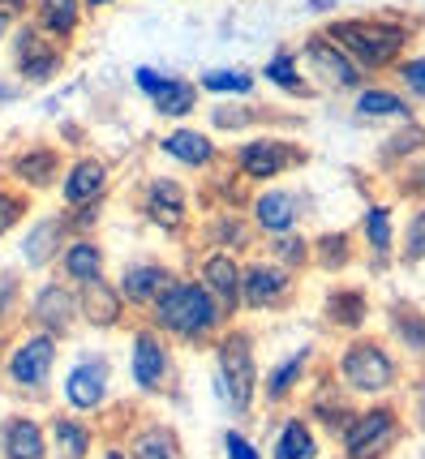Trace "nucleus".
I'll return each instance as SVG.
<instances>
[{"label":"nucleus","instance_id":"f257e3e1","mask_svg":"<svg viewBox=\"0 0 425 459\" xmlns=\"http://www.w3.org/2000/svg\"><path fill=\"white\" fill-rule=\"evenodd\" d=\"M151 314H155V326L168 331V335H177L185 343H203L211 335H220L223 331V309L220 300L211 297V288L203 280L194 283H172L168 292H163L155 305H151Z\"/></svg>","mask_w":425,"mask_h":459},{"label":"nucleus","instance_id":"f03ea898","mask_svg":"<svg viewBox=\"0 0 425 459\" xmlns=\"http://www.w3.org/2000/svg\"><path fill=\"white\" fill-rule=\"evenodd\" d=\"M326 35L340 43L365 74L400 65L408 43H412L408 22H395V18H340L335 26H326Z\"/></svg>","mask_w":425,"mask_h":459},{"label":"nucleus","instance_id":"7ed1b4c3","mask_svg":"<svg viewBox=\"0 0 425 459\" xmlns=\"http://www.w3.org/2000/svg\"><path fill=\"white\" fill-rule=\"evenodd\" d=\"M340 382L352 395H386L400 382V365L378 340H352L340 352Z\"/></svg>","mask_w":425,"mask_h":459},{"label":"nucleus","instance_id":"20e7f679","mask_svg":"<svg viewBox=\"0 0 425 459\" xmlns=\"http://www.w3.org/2000/svg\"><path fill=\"white\" fill-rule=\"evenodd\" d=\"M220 391L237 417H249L254 391H258V369H254V340L245 331H228L220 340Z\"/></svg>","mask_w":425,"mask_h":459},{"label":"nucleus","instance_id":"39448f33","mask_svg":"<svg viewBox=\"0 0 425 459\" xmlns=\"http://www.w3.org/2000/svg\"><path fill=\"white\" fill-rule=\"evenodd\" d=\"M404 434V420L391 403H374L348 420L344 429V455L348 459H386Z\"/></svg>","mask_w":425,"mask_h":459},{"label":"nucleus","instance_id":"423d86ee","mask_svg":"<svg viewBox=\"0 0 425 459\" xmlns=\"http://www.w3.org/2000/svg\"><path fill=\"white\" fill-rule=\"evenodd\" d=\"M305 160H309L305 146H297L288 138H254L245 146H237V168H241L245 180H275Z\"/></svg>","mask_w":425,"mask_h":459},{"label":"nucleus","instance_id":"0eeeda50","mask_svg":"<svg viewBox=\"0 0 425 459\" xmlns=\"http://www.w3.org/2000/svg\"><path fill=\"white\" fill-rule=\"evenodd\" d=\"M301 65L314 74L318 82H326V86H335V91H357L365 78V69L357 65V60L348 56L340 43L331 39V35H314V39H305L301 48Z\"/></svg>","mask_w":425,"mask_h":459},{"label":"nucleus","instance_id":"6e6552de","mask_svg":"<svg viewBox=\"0 0 425 459\" xmlns=\"http://www.w3.org/2000/svg\"><path fill=\"white\" fill-rule=\"evenodd\" d=\"M52 365H56V335L52 331H35L13 348L9 357V382L22 391H39L52 378Z\"/></svg>","mask_w":425,"mask_h":459},{"label":"nucleus","instance_id":"1a4fd4ad","mask_svg":"<svg viewBox=\"0 0 425 459\" xmlns=\"http://www.w3.org/2000/svg\"><path fill=\"white\" fill-rule=\"evenodd\" d=\"M168 369H172V357H168V343L160 340V331H155V326L134 331V343H129V374L138 382V391L160 395L163 386H168Z\"/></svg>","mask_w":425,"mask_h":459},{"label":"nucleus","instance_id":"9d476101","mask_svg":"<svg viewBox=\"0 0 425 459\" xmlns=\"http://www.w3.org/2000/svg\"><path fill=\"white\" fill-rule=\"evenodd\" d=\"M288 292H292L288 266H280V262H254V266H245V280H241L245 309H254V314L275 309V305L288 300Z\"/></svg>","mask_w":425,"mask_h":459},{"label":"nucleus","instance_id":"9b49d317","mask_svg":"<svg viewBox=\"0 0 425 459\" xmlns=\"http://www.w3.org/2000/svg\"><path fill=\"white\" fill-rule=\"evenodd\" d=\"M198 275H203V283L211 288V297L220 300L223 318H237V314L245 309V300H241L245 271L237 266V258H232L228 249H220V254H206L203 266H198Z\"/></svg>","mask_w":425,"mask_h":459},{"label":"nucleus","instance_id":"f8f14e48","mask_svg":"<svg viewBox=\"0 0 425 459\" xmlns=\"http://www.w3.org/2000/svg\"><path fill=\"white\" fill-rule=\"evenodd\" d=\"M61 48L48 39V35H39L35 26H22L18 35V74L30 86H43V82H52L56 74H61Z\"/></svg>","mask_w":425,"mask_h":459},{"label":"nucleus","instance_id":"ddd939ff","mask_svg":"<svg viewBox=\"0 0 425 459\" xmlns=\"http://www.w3.org/2000/svg\"><path fill=\"white\" fill-rule=\"evenodd\" d=\"M65 400L74 412H95L108 400V360L86 357L65 374Z\"/></svg>","mask_w":425,"mask_h":459},{"label":"nucleus","instance_id":"4468645a","mask_svg":"<svg viewBox=\"0 0 425 459\" xmlns=\"http://www.w3.org/2000/svg\"><path fill=\"white\" fill-rule=\"evenodd\" d=\"M146 220L155 223L160 232H181L185 220H189V198H185L181 180H151L146 185Z\"/></svg>","mask_w":425,"mask_h":459},{"label":"nucleus","instance_id":"2eb2a0df","mask_svg":"<svg viewBox=\"0 0 425 459\" xmlns=\"http://www.w3.org/2000/svg\"><path fill=\"white\" fill-rule=\"evenodd\" d=\"M172 283H177V275H172L168 266H160V262H138V266H125L121 297H125V305H134V309H151Z\"/></svg>","mask_w":425,"mask_h":459},{"label":"nucleus","instance_id":"dca6fc26","mask_svg":"<svg viewBox=\"0 0 425 459\" xmlns=\"http://www.w3.org/2000/svg\"><path fill=\"white\" fill-rule=\"evenodd\" d=\"M78 309H82L78 297L65 283H43L39 292H35V300H30V322H39L43 331H52V335H61V331L74 326Z\"/></svg>","mask_w":425,"mask_h":459},{"label":"nucleus","instance_id":"f3484780","mask_svg":"<svg viewBox=\"0 0 425 459\" xmlns=\"http://www.w3.org/2000/svg\"><path fill=\"white\" fill-rule=\"evenodd\" d=\"M103 189H108V163L103 160H78L61 180V198L69 211L95 206L103 198Z\"/></svg>","mask_w":425,"mask_h":459},{"label":"nucleus","instance_id":"a211bd4d","mask_svg":"<svg viewBox=\"0 0 425 459\" xmlns=\"http://www.w3.org/2000/svg\"><path fill=\"white\" fill-rule=\"evenodd\" d=\"M0 451L4 459H48V438L35 417H9L0 425Z\"/></svg>","mask_w":425,"mask_h":459},{"label":"nucleus","instance_id":"6ab92c4d","mask_svg":"<svg viewBox=\"0 0 425 459\" xmlns=\"http://www.w3.org/2000/svg\"><path fill=\"white\" fill-rule=\"evenodd\" d=\"M78 305H82V318L91 322V326H100V331L117 326V322L125 318V297H121V288H112L108 280L82 283Z\"/></svg>","mask_w":425,"mask_h":459},{"label":"nucleus","instance_id":"aec40b11","mask_svg":"<svg viewBox=\"0 0 425 459\" xmlns=\"http://www.w3.org/2000/svg\"><path fill=\"white\" fill-rule=\"evenodd\" d=\"M254 220L263 232L271 237H283V232H292L297 220H301V206L292 194H283V189H263L258 198H254Z\"/></svg>","mask_w":425,"mask_h":459},{"label":"nucleus","instance_id":"412c9836","mask_svg":"<svg viewBox=\"0 0 425 459\" xmlns=\"http://www.w3.org/2000/svg\"><path fill=\"white\" fill-rule=\"evenodd\" d=\"M365 245H369V266L383 275L386 266H391V254H395V232H391V206L383 202H374L369 211H365Z\"/></svg>","mask_w":425,"mask_h":459},{"label":"nucleus","instance_id":"4be33fe9","mask_svg":"<svg viewBox=\"0 0 425 459\" xmlns=\"http://www.w3.org/2000/svg\"><path fill=\"white\" fill-rule=\"evenodd\" d=\"M61 151H52V146H30V151H22L18 160H13V177L22 185H30V189H48V185H56L61 177Z\"/></svg>","mask_w":425,"mask_h":459},{"label":"nucleus","instance_id":"5701e85b","mask_svg":"<svg viewBox=\"0 0 425 459\" xmlns=\"http://www.w3.org/2000/svg\"><path fill=\"white\" fill-rule=\"evenodd\" d=\"M61 275L69 283H78V288L82 283L103 280V249L86 237H78L74 245H65L61 249Z\"/></svg>","mask_w":425,"mask_h":459},{"label":"nucleus","instance_id":"b1692460","mask_svg":"<svg viewBox=\"0 0 425 459\" xmlns=\"http://www.w3.org/2000/svg\"><path fill=\"white\" fill-rule=\"evenodd\" d=\"M160 151L168 160L185 163V168H206V163H215V142L206 138L203 129H172V134L160 142Z\"/></svg>","mask_w":425,"mask_h":459},{"label":"nucleus","instance_id":"393cba45","mask_svg":"<svg viewBox=\"0 0 425 459\" xmlns=\"http://www.w3.org/2000/svg\"><path fill=\"white\" fill-rule=\"evenodd\" d=\"M326 322L340 331H361L369 322V297L361 288H331L326 292Z\"/></svg>","mask_w":425,"mask_h":459},{"label":"nucleus","instance_id":"a878e982","mask_svg":"<svg viewBox=\"0 0 425 459\" xmlns=\"http://www.w3.org/2000/svg\"><path fill=\"white\" fill-rule=\"evenodd\" d=\"M357 117L361 120H412V103H408L400 91L361 86V91H357Z\"/></svg>","mask_w":425,"mask_h":459},{"label":"nucleus","instance_id":"bb28decb","mask_svg":"<svg viewBox=\"0 0 425 459\" xmlns=\"http://www.w3.org/2000/svg\"><path fill=\"white\" fill-rule=\"evenodd\" d=\"M386 326L408 352H425V309H417L412 300H391L386 305Z\"/></svg>","mask_w":425,"mask_h":459},{"label":"nucleus","instance_id":"cd10ccee","mask_svg":"<svg viewBox=\"0 0 425 459\" xmlns=\"http://www.w3.org/2000/svg\"><path fill=\"white\" fill-rule=\"evenodd\" d=\"M35 18L48 39H69L82 22V0H35Z\"/></svg>","mask_w":425,"mask_h":459},{"label":"nucleus","instance_id":"c85d7f7f","mask_svg":"<svg viewBox=\"0 0 425 459\" xmlns=\"http://www.w3.org/2000/svg\"><path fill=\"white\" fill-rule=\"evenodd\" d=\"M61 237H65V220H56V215L30 223V232H26V240H22V254H26V262H30V266L52 262L56 254H61Z\"/></svg>","mask_w":425,"mask_h":459},{"label":"nucleus","instance_id":"c756f323","mask_svg":"<svg viewBox=\"0 0 425 459\" xmlns=\"http://www.w3.org/2000/svg\"><path fill=\"white\" fill-rule=\"evenodd\" d=\"M309 357H314V348H297L288 360H280L275 369H271V378H266V386H263V395L271 403H280V400H288L292 391H297V382L305 378V369H309Z\"/></svg>","mask_w":425,"mask_h":459},{"label":"nucleus","instance_id":"7c9ffc66","mask_svg":"<svg viewBox=\"0 0 425 459\" xmlns=\"http://www.w3.org/2000/svg\"><path fill=\"white\" fill-rule=\"evenodd\" d=\"M129 459H181V446H177V434L168 425H146L129 438Z\"/></svg>","mask_w":425,"mask_h":459},{"label":"nucleus","instance_id":"2f4dec72","mask_svg":"<svg viewBox=\"0 0 425 459\" xmlns=\"http://www.w3.org/2000/svg\"><path fill=\"white\" fill-rule=\"evenodd\" d=\"M151 103H155L160 117H189V112L198 108V86L185 82V78H168V74H163L160 91L151 95Z\"/></svg>","mask_w":425,"mask_h":459},{"label":"nucleus","instance_id":"473e14b6","mask_svg":"<svg viewBox=\"0 0 425 459\" xmlns=\"http://www.w3.org/2000/svg\"><path fill=\"white\" fill-rule=\"evenodd\" d=\"M52 446H56V459H86L91 455V429L78 417H56L52 420Z\"/></svg>","mask_w":425,"mask_h":459},{"label":"nucleus","instance_id":"72a5a7b5","mask_svg":"<svg viewBox=\"0 0 425 459\" xmlns=\"http://www.w3.org/2000/svg\"><path fill=\"white\" fill-rule=\"evenodd\" d=\"M314 429L305 425L301 417H292L280 429V442H275V459H314Z\"/></svg>","mask_w":425,"mask_h":459},{"label":"nucleus","instance_id":"f704fd0d","mask_svg":"<svg viewBox=\"0 0 425 459\" xmlns=\"http://www.w3.org/2000/svg\"><path fill=\"white\" fill-rule=\"evenodd\" d=\"M263 78L271 82V86H280V91H288V95H309V82H305V74L297 69V56H288V52H280V56L266 60Z\"/></svg>","mask_w":425,"mask_h":459},{"label":"nucleus","instance_id":"c9c22d12","mask_svg":"<svg viewBox=\"0 0 425 459\" xmlns=\"http://www.w3.org/2000/svg\"><path fill=\"white\" fill-rule=\"evenodd\" d=\"M314 258L323 271H344L352 262V237L348 232H326V237L314 240Z\"/></svg>","mask_w":425,"mask_h":459},{"label":"nucleus","instance_id":"e433bc0d","mask_svg":"<svg viewBox=\"0 0 425 459\" xmlns=\"http://www.w3.org/2000/svg\"><path fill=\"white\" fill-rule=\"evenodd\" d=\"M400 262H404V266H421L425 262V206H417V211L408 215L404 240H400Z\"/></svg>","mask_w":425,"mask_h":459},{"label":"nucleus","instance_id":"4c0bfd02","mask_svg":"<svg viewBox=\"0 0 425 459\" xmlns=\"http://www.w3.org/2000/svg\"><path fill=\"white\" fill-rule=\"evenodd\" d=\"M203 91L206 95H249L254 78L241 69H211V74H203Z\"/></svg>","mask_w":425,"mask_h":459},{"label":"nucleus","instance_id":"58836bf2","mask_svg":"<svg viewBox=\"0 0 425 459\" xmlns=\"http://www.w3.org/2000/svg\"><path fill=\"white\" fill-rule=\"evenodd\" d=\"M206 232H211V240H215L220 249H245V245H249V228H245L237 215H220Z\"/></svg>","mask_w":425,"mask_h":459},{"label":"nucleus","instance_id":"ea45409f","mask_svg":"<svg viewBox=\"0 0 425 459\" xmlns=\"http://www.w3.org/2000/svg\"><path fill=\"white\" fill-rule=\"evenodd\" d=\"M309 254H314V249H309V240H305V237L283 232V237L275 240V258H280V266H288V271H292V266H305V262H309Z\"/></svg>","mask_w":425,"mask_h":459},{"label":"nucleus","instance_id":"a19ab883","mask_svg":"<svg viewBox=\"0 0 425 459\" xmlns=\"http://www.w3.org/2000/svg\"><path fill=\"white\" fill-rule=\"evenodd\" d=\"M421 146H425V129L408 120V129H404V134H395V138L386 142L383 155H386V160H400V155H412V151H421Z\"/></svg>","mask_w":425,"mask_h":459},{"label":"nucleus","instance_id":"79ce46f5","mask_svg":"<svg viewBox=\"0 0 425 459\" xmlns=\"http://www.w3.org/2000/svg\"><path fill=\"white\" fill-rule=\"evenodd\" d=\"M22 215H26V198L13 189H0V237H9L22 223Z\"/></svg>","mask_w":425,"mask_h":459},{"label":"nucleus","instance_id":"37998d69","mask_svg":"<svg viewBox=\"0 0 425 459\" xmlns=\"http://www.w3.org/2000/svg\"><path fill=\"white\" fill-rule=\"evenodd\" d=\"M395 74H400V82H404L408 95L425 100V56H404L400 65H395Z\"/></svg>","mask_w":425,"mask_h":459},{"label":"nucleus","instance_id":"c03bdc74","mask_svg":"<svg viewBox=\"0 0 425 459\" xmlns=\"http://www.w3.org/2000/svg\"><path fill=\"white\" fill-rule=\"evenodd\" d=\"M13 300H18V275L13 271H0V318L13 309Z\"/></svg>","mask_w":425,"mask_h":459},{"label":"nucleus","instance_id":"a18cd8bd","mask_svg":"<svg viewBox=\"0 0 425 459\" xmlns=\"http://www.w3.org/2000/svg\"><path fill=\"white\" fill-rule=\"evenodd\" d=\"M223 451H228V459H258V451H254L237 429H232V434H223Z\"/></svg>","mask_w":425,"mask_h":459},{"label":"nucleus","instance_id":"49530a36","mask_svg":"<svg viewBox=\"0 0 425 459\" xmlns=\"http://www.w3.org/2000/svg\"><path fill=\"white\" fill-rule=\"evenodd\" d=\"M249 120H254V112H245V108H237V112H232V108H215V125H220V129H241Z\"/></svg>","mask_w":425,"mask_h":459},{"label":"nucleus","instance_id":"de8ad7c7","mask_svg":"<svg viewBox=\"0 0 425 459\" xmlns=\"http://www.w3.org/2000/svg\"><path fill=\"white\" fill-rule=\"evenodd\" d=\"M134 82H138L142 95H155V91H160V82H163V74H155V69H146V65H142V69H134Z\"/></svg>","mask_w":425,"mask_h":459},{"label":"nucleus","instance_id":"09e8293b","mask_svg":"<svg viewBox=\"0 0 425 459\" xmlns=\"http://www.w3.org/2000/svg\"><path fill=\"white\" fill-rule=\"evenodd\" d=\"M0 9L13 13V18H22V13H26V0H0Z\"/></svg>","mask_w":425,"mask_h":459},{"label":"nucleus","instance_id":"8fccbe9b","mask_svg":"<svg viewBox=\"0 0 425 459\" xmlns=\"http://www.w3.org/2000/svg\"><path fill=\"white\" fill-rule=\"evenodd\" d=\"M9 22H13V13H4V9H0V39L9 35Z\"/></svg>","mask_w":425,"mask_h":459},{"label":"nucleus","instance_id":"3c124183","mask_svg":"<svg viewBox=\"0 0 425 459\" xmlns=\"http://www.w3.org/2000/svg\"><path fill=\"white\" fill-rule=\"evenodd\" d=\"M86 4H91V9H103V4H112V0H86Z\"/></svg>","mask_w":425,"mask_h":459},{"label":"nucleus","instance_id":"603ef678","mask_svg":"<svg viewBox=\"0 0 425 459\" xmlns=\"http://www.w3.org/2000/svg\"><path fill=\"white\" fill-rule=\"evenodd\" d=\"M103 459H129V455H125V451H108V455H103Z\"/></svg>","mask_w":425,"mask_h":459},{"label":"nucleus","instance_id":"864d4df0","mask_svg":"<svg viewBox=\"0 0 425 459\" xmlns=\"http://www.w3.org/2000/svg\"><path fill=\"white\" fill-rule=\"evenodd\" d=\"M421 189H425V168H421Z\"/></svg>","mask_w":425,"mask_h":459},{"label":"nucleus","instance_id":"5fc2aeb1","mask_svg":"<svg viewBox=\"0 0 425 459\" xmlns=\"http://www.w3.org/2000/svg\"><path fill=\"white\" fill-rule=\"evenodd\" d=\"M0 95H9V91H4V86H0Z\"/></svg>","mask_w":425,"mask_h":459}]
</instances>
